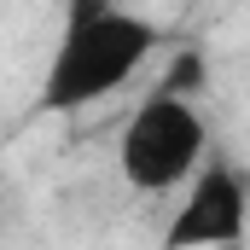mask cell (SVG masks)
I'll return each mask as SVG.
<instances>
[{
  "instance_id": "6da1fadb",
  "label": "cell",
  "mask_w": 250,
  "mask_h": 250,
  "mask_svg": "<svg viewBox=\"0 0 250 250\" xmlns=\"http://www.w3.org/2000/svg\"><path fill=\"white\" fill-rule=\"evenodd\" d=\"M157 47V23L123 12L111 0H70L64 35L53 47L47 82H41V111H82L105 93H117Z\"/></svg>"
},
{
  "instance_id": "7a4b0ae2",
  "label": "cell",
  "mask_w": 250,
  "mask_h": 250,
  "mask_svg": "<svg viewBox=\"0 0 250 250\" xmlns=\"http://www.w3.org/2000/svg\"><path fill=\"white\" fill-rule=\"evenodd\" d=\"M204 151H209V128L198 117V105L157 99V93L128 117L123 140H117V163L134 192H169L192 181L204 169Z\"/></svg>"
},
{
  "instance_id": "3957f363",
  "label": "cell",
  "mask_w": 250,
  "mask_h": 250,
  "mask_svg": "<svg viewBox=\"0 0 250 250\" xmlns=\"http://www.w3.org/2000/svg\"><path fill=\"white\" fill-rule=\"evenodd\" d=\"M250 227V169L215 157L192 175L187 204L169 215L163 250H209V245H239Z\"/></svg>"
},
{
  "instance_id": "277c9868",
  "label": "cell",
  "mask_w": 250,
  "mask_h": 250,
  "mask_svg": "<svg viewBox=\"0 0 250 250\" xmlns=\"http://www.w3.org/2000/svg\"><path fill=\"white\" fill-rule=\"evenodd\" d=\"M204 82H209L204 47H181L175 64L163 70V82H157V99H187V105H192V93H204Z\"/></svg>"
}]
</instances>
